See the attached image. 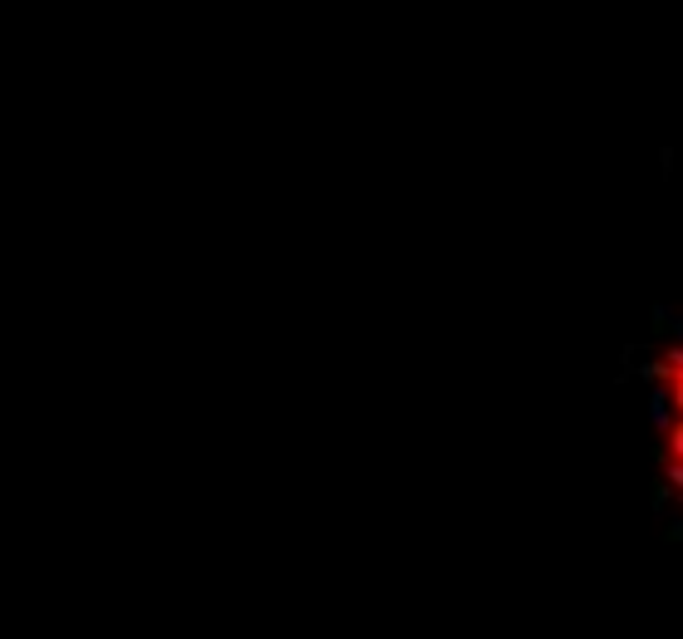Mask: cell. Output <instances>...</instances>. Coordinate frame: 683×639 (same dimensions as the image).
Here are the masks:
<instances>
[{
  "mask_svg": "<svg viewBox=\"0 0 683 639\" xmlns=\"http://www.w3.org/2000/svg\"><path fill=\"white\" fill-rule=\"evenodd\" d=\"M659 379V463H664V492L674 497L683 517V340L654 369Z\"/></svg>",
  "mask_w": 683,
  "mask_h": 639,
  "instance_id": "cell-1",
  "label": "cell"
}]
</instances>
